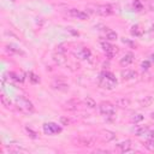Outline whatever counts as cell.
Instances as JSON below:
<instances>
[{"instance_id": "obj_1", "label": "cell", "mask_w": 154, "mask_h": 154, "mask_svg": "<svg viewBox=\"0 0 154 154\" xmlns=\"http://www.w3.org/2000/svg\"><path fill=\"white\" fill-rule=\"evenodd\" d=\"M99 84L100 87L105 88V89H113L117 84V79L114 77V75L112 72H102L99 77Z\"/></svg>"}, {"instance_id": "obj_2", "label": "cell", "mask_w": 154, "mask_h": 154, "mask_svg": "<svg viewBox=\"0 0 154 154\" xmlns=\"http://www.w3.org/2000/svg\"><path fill=\"white\" fill-rule=\"evenodd\" d=\"M87 8H88L90 12L96 13V14H99V16H103V17H106V16H111V14L114 13L113 7L109 6V5H99V4L96 5V4H90V5L87 6Z\"/></svg>"}, {"instance_id": "obj_3", "label": "cell", "mask_w": 154, "mask_h": 154, "mask_svg": "<svg viewBox=\"0 0 154 154\" xmlns=\"http://www.w3.org/2000/svg\"><path fill=\"white\" fill-rule=\"evenodd\" d=\"M16 106L19 111H22L23 113H32L34 112V105L30 100L25 99L24 96H18L16 99Z\"/></svg>"}, {"instance_id": "obj_4", "label": "cell", "mask_w": 154, "mask_h": 154, "mask_svg": "<svg viewBox=\"0 0 154 154\" xmlns=\"http://www.w3.org/2000/svg\"><path fill=\"white\" fill-rule=\"evenodd\" d=\"M99 111L103 117H112L116 114V107L108 101H103L99 105Z\"/></svg>"}, {"instance_id": "obj_5", "label": "cell", "mask_w": 154, "mask_h": 154, "mask_svg": "<svg viewBox=\"0 0 154 154\" xmlns=\"http://www.w3.org/2000/svg\"><path fill=\"white\" fill-rule=\"evenodd\" d=\"M100 45H101L102 51L105 52V54H106L108 58H113V57L118 53V47L113 46L112 43H109V42H107V41H101Z\"/></svg>"}, {"instance_id": "obj_6", "label": "cell", "mask_w": 154, "mask_h": 154, "mask_svg": "<svg viewBox=\"0 0 154 154\" xmlns=\"http://www.w3.org/2000/svg\"><path fill=\"white\" fill-rule=\"evenodd\" d=\"M61 126H59L58 124L55 123H45L43 124V131L45 134H48V135H55V134H59L61 132Z\"/></svg>"}, {"instance_id": "obj_7", "label": "cell", "mask_w": 154, "mask_h": 154, "mask_svg": "<svg viewBox=\"0 0 154 154\" xmlns=\"http://www.w3.org/2000/svg\"><path fill=\"white\" fill-rule=\"evenodd\" d=\"M73 54L75 57H77L78 59H89L91 57V53L90 51L87 48V47H78V48H75L73 49Z\"/></svg>"}, {"instance_id": "obj_8", "label": "cell", "mask_w": 154, "mask_h": 154, "mask_svg": "<svg viewBox=\"0 0 154 154\" xmlns=\"http://www.w3.org/2000/svg\"><path fill=\"white\" fill-rule=\"evenodd\" d=\"M69 16L71 17H75L79 20H87L88 19V13L82 11V10H77V8H70L67 12H66Z\"/></svg>"}, {"instance_id": "obj_9", "label": "cell", "mask_w": 154, "mask_h": 154, "mask_svg": "<svg viewBox=\"0 0 154 154\" xmlns=\"http://www.w3.org/2000/svg\"><path fill=\"white\" fill-rule=\"evenodd\" d=\"M116 148L119 150V152H122V153H125V152H131V141H123V142H120V143H118L117 146H116Z\"/></svg>"}, {"instance_id": "obj_10", "label": "cell", "mask_w": 154, "mask_h": 154, "mask_svg": "<svg viewBox=\"0 0 154 154\" xmlns=\"http://www.w3.org/2000/svg\"><path fill=\"white\" fill-rule=\"evenodd\" d=\"M76 146H82V147H91L93 146V140L87 138V137H78L75 140Z\"/></svg>"}, {"instance_id": "obj_11", "label": "cell", "mask_w": 154, "mask_h": 154, "mask_svg": "<svg viewBox=\"0 0 154 154\" xmlns=\"http://www.w3.org/2000/svg\"><path fill=\"white\" fill-rule=\"evenodd\" d=\"M132 61H134V54H132V53H126V54L120 59L119 64L125 67V66H129Z\"/></svg>"}, {"instance_id": "obj_12", "label": "cell", "mask_w": 154, "mask_h": 154, "mask_svg": "<svg viewBox=\"0 0 154 154\" xmlns=\"http://www.w3.org/2000/svg\"><path fill=\"white\" fill-rule=\"evenodd\" d=\"M101 138L105 142H109V141H112V140L116 138V134L112 132V131H109V130H102L101 131Z\"/></svg>"}, {"instance_id": "obj_13", "label": "cell", "mask_w": 154, "mask_h": 154, "mask_svg": "<svg viewBox=\"0 0 154 154\" xmlns=\"http://www.w3.org/2000/svg\"><path fill=\"white\" fill-rule=\"evenodd\" d=\"M130 32H131V35H132V36H135V37H140V36H142V35H143L144 30L142 29V26H141V25L135 24V25H132V26H131Z\"/></svg>"}, {"instance_id": "obj_14", "label": "cell", "mask_w": 154, "mask_h": 154, "mask_svg": "<svg viewBox=\"0 0 154 154\" xmlns=\"http://www.w3.org/2000/svg\"><path fill=\"white\" fill-rule=\"evenodd\" d=\"M116 105L118 107H120V108H128L130 106V100L128 97H125V96H122V97H118L116 100Z\"/></svg>"}, {"instance_id": "obj_15", "label": "cell", "mask_w": 154, "mask_h": 154, "mask_svg": "<svg viewBox=\"0 0 154 154\" xmlns=\"http://www.w3.org/2000/svg\"><path fill=\"white\" fill-rule=\"evenodd\" d=\"M53 59H54V61H55L58 65H65V64H66V58H65V54H64V53L57 52V53L53 55Z\"/></svg>"}, {"instance_id": "obj_16", "label": "cell", "mask_w": 154, "mask_h": 154, "mask_svg": "<svg viewBox=\"0 0 154 154\" xmlns=\"http://www.w3.org/2000/svg\"><path fill=\"white\" fill-rule=\"evenodd\" d=\"M122 77H123V79L129 81V79L136 78V77H137V73H136L134 70H125V71L122 72Z\"/></svg>"}, {"instance_id": "obj_17", "label": "cell", "mask_w": 154, "mask_h": 154, "mask_svg": "<svg viewBox=\"0 0 154 154\" xmlns=\"http://www.w3.org/2000/svg\"><path fill=\"white\" fill-rule=\"evenodd\" d=\"M0 100H1L2 106H5L6 108H10V107H11V100H10L4 93H1V95H0Z\"/></svg>"}, {"instance_id": "obj_18", "label": "cell", "mask_w": 154, "mask_h": 154, "mask_svg": "<svg viewBox=\"0 0 154 154\" xmlns=\"http://www.w3.org/2000/svg\"><path fill=\"white\" fill-rule=\"evenodd\" d=\"M83 102H84V105H85L87 107H89V108H94V107L96 106L95 100H94L93 97H90V96H87V97L83 100Z\"/></svg>"}, {"instance_id": "obj_19", "label": "cell", "mask_w": 154, "mask_h": 154, "mask_svg": "<svg viewBox=\"0 0 154 154\" xmlns=\"http://www.w3.org/2000/svg\"><path fill=\"white\" fill-rule=\"evenodd\" d=\"M77 101H75V100H71V101H69V102H66L65 105H64V108L65 109H69V111H73V109H76L77 108Z\"/></svg>"}, {"instance_id": "obj_20", "label": "cell", "mask_w": 154, "mask_h": 154, "mask_svg": "<svg viewBox=\"0 0 154 154\" xmlns=\"http://www.w3.org/2000/svg\"><path fill=\"white\" fill-rule=\"evenodd\" d=\"M8 152L10 153H26L28 150L22 148V147H17V146H10L8 147Z\"/></svg>"}, {"instance_id": "obj_21", "label": "cell", "mask_w": 154, "mask_h": 154, "mask_svg": "<svg viewBox=\"0 0 154 154\" xmlns=\"http://www.w3.org/2000/svg\"><path fill=\"white\" fill-rule=\"evenodd\" d=\"M148 129H149V128H148L147 125H144V126H138V128L135 129V134H136L137 136H142V135H144V134L147 132Z\"/></svg>"}, {"instance_id": "obj_22", "label": "cell", "mask_w": 154, "mask_h": 154, "mask_svg": "<svg viewBox=\"0 0 154 154\" xmlns=\"http://www.w3.org/2000/svg\"><path fill=\"white\" fill-rule=\"evenodd\" d=\"M106 37H107V40H109V41H114V40L118 38V35H117V32L113 31V30H107Z\"/></svg>"}, {"instance_id": "obj_23", "label": "cell", "mask_w": 154, "mask_h": 154, "mask_svg": "<svg viewBox=\"0 0 154 154\" xmlns=\"http://www.w3.org/2000/svg\"><path fill=\"white\" fill-rule=\"evenodd\" d=\"M144 147L148 150H154V140H147L144 142Z\"/></svg>"}, {"instance_id": "obj_24", "label": "cell", "mask_w": 154, "mask_h": 154, "mask_svg": "<svg viewBox=\"0 0 154 154\" xmlns=\"http://www.w3.org/2000/svg\"><path fill=\"white\" fill-rule=\"evenodd\" d=\"M29 79L32 82V83H38L40 82V77L37 75H35L34 72H29Z\"/></svg>"}, {"instance_id": "obj_25", "label": "cell", "mask_w": 154, "mask_h": 154, "mask_svg": "<svg viewBox=\"0 0 154 154\" xmlns=\"http://www.w3.org/2000/svg\"><path fill=\"white\" fill-rule=\"evenodd\" d=\"M143 120V116L142 114H134L132 117H131V122L132 123H140V122H142Z\"/></svg>"}, {"instance_id": "obj_26", "label": "cell", "mask_w": 154, "mask_h": 154, "mask_svg": "<svg viewBox=\"0 0 154 154\" xmlns=\"http://www.w3.org/2000/svg\"><path fill=\"white\" fill-rule=\"evenodd\" d=\"M54 88L55 89H59V90H69V85L67 84H63V83H58V84H54Z\"/></svg>"}, {"instance_id": "obj_27", "label": "cell", "mask_w": 154, "mask_h": 154, "mask_svg": "<svg viewBox=\"0 0 154 154\" xmlns=\"http://www.w3.org/2000/svg\"><path fill=\"white\" fill-rule=\"evenodd\" d=\"M144 135H146L147 140H154V128L153 129H148Z\"/></svg>"}, {"instance_id": "obj_28", "label": "cell", "mask_w": 154, "mask_h": 154, "mask_svg": "<svg viewBox=\"0 0 154 154\" xmlns=\"http://www.w3.org/2000/svg\"><path fill=\"white\" fill-rule=\"evenodd\" d=\"M132 5H134V8H135L136 11H141V10L143 8V5L141 4V1H140V0H135Z\"/></svg>"}, {"instance_id": "obj_29", "label": "cell", "mask_w": 154, "mask_h": 154, "mask_svg": "<svg viewBox=\"0 0 154 154\" xmlns=\"http://www.w3.org/2000/svg\"><path fill=\"white\" fill-rule=\"evenodd\" d=\"M25 130L28 131V134H30V137H32V138H37V134H36L35 131H32L30 128H28V126H26V128H25Z\"/></svg>"}, {"instance_id": "obj_30", "label": "cell", "mask_w": 154, "mask_h": 154, "mask_svg": "<svg viewBox=\"0 0 154 154\" xmlns=\"http://www.w3.org/2000/svg\"><path fill=\"white\" fill-rule=\"evenodd\" d=\"M8 49H10V51H13V52H16V53H20V54H23V52H22L19 48H17V47H14V46H12V45L8 46Z\"/></svg>"}, {"instance_id": "obj_31", "label": "cell", "mask_w": 154, "mask_h": 154, "mask_svg": "<svg viewBox=\"0 0 154 154\" xmlns=\"http://www.w3.org/2000/svg\"><path fill=\"white\" fill-rule=\"evenodd\" d=\"M148 10L149 11H154V0L148 1Z\"/></svg>"}, {"instance_id": "obj_32", "label": "cell", "mask_w": 154, "mask_h": 154, "mask_svg": "<svg viewBox=\"0 0 154 154\" xmlns=\"http://www.w3.org/2000/svg\"><path fill=\"white\" fill-rule=\"evenodd\" d=\"M150 102H152V97H150V96H148V100H147V101H144V100H143V101H142V105H143V107H147Z\"/></svg>"}, {"instance_id": "obj_33", "label": "cell", "mask_w": 154, "mask_h": 154, "mask_svg": "<svg viewBox=\"0 0 154 154\" xmlns=\"http://www.w3.org/2000/svg\"><path fill=\"white\" fill-rule=\"evenodd\" d=\"M148 67H149V61H148V60L143 61V63H142V69H143V70H148Z\"/></svg>"}, {"instance_id": "obj_34", "label": "cell", "mask_w": 154, "mask_h": 154, "mask_svg": "<svg viewBox=\"0 0 154 154\" xmlns=\"http://www.w3.org/2000/svg\"><path fill=\"white\" fill-rule=\"evenodd\" d=\"M148 32H149V35H150V36H154V25H152V26L149 28Z\"/></svg>"}, {"instance_id": "obj_35", "label": "cell", "mask_w": 154, "mask_h": 154, "mask_svg": "<svg viewBox=\"0 0 154 154\" xmlns=\"http://www.w3.org/2000/svg\"><path fill=\"white\" fill-rule=\"evenodd\" d=\"M95 152L96 153H108V150H105V149H96Z\"/></svg>"}, {"instance_id": "obj_36", "label": "cell", "mask_w": 154, "mask_h": 154, "mask_svg": "<svg viewBox=\"0 0 154 154\" xmlns=\"http://www.w3.org/2000/svg\"><path fill=\"white\" fill-rule=\"evenodd\" d=\"M61 123H64V124H66V125H67V124H69V120H67V119H65V118H61Z\"/></svg>"}, {"instance_id": "obj_37", "label": "cell", "mask_w": 154, "mask_h": 154, "mask_svg": "<svg viewBox=\"0 0 154 154\" xmlns=\"http://www.w3.org/2000/svg\"><path fill=\"white\" fill-rule=\"evenodd\" d=\"M150 61H153V63H154V53H153V54H150Z\"/></svg>"}, {"instance_id": "obj_38", "label": "cell", "mask_w": 154, "mask_h": 154, "mask_svg": "<svg viewBox=\"0 0 154 154\" xmlns=\"http://www.w3.org/2000/svg\"><path fill=\"white\" fill-rule=\"evenodd\" d=\"M152 118H153V119H154V112H153V113H152Z\"/></svg>"}, {"instance_id": "obj_39", "label": "cell", "mask_w": 154, "mask_h": 154, "mask_svg": "<svg viewBox=\"0 0 154 154\" xmlns=\"http://www.w3.org/2000/svg\"><path fill=\"white\" fill-rule=\"evenodd\" d=\"M11 1H14V0H11Z\"/></svg>"}]
</instances>
